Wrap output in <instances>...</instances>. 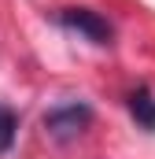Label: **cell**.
<instances>
[{"label": "cell", "instance_id": "4", "mask_svg": "<svg viewBox=\"0 0 155 159\" xmlns=\"http://www.w3.org/2000/svg\"><path fill=\"white\" fill-rule=\"evenodd\" d=\"M15 133H19V111H15V107H7V104H0V156H7V152H11Z\"/></svg>", "mask_w": 155, "mask_h": 159}, {"label": "cell", "instance_id": "1", "mask_svg": "<svg viewBox=\"0 0 155 159\" xmlns=\"http://www.w3.org/2000/svg\"><path fill=\"white\" fill-rule=\"evenodd\" d=\"M92 119L96 115L85 100H67V104H55V107L44 111V129L55 141H74L78 133H85L92 126Z\"/></svg>", "mask_w": 155, "mask_h": 159}, {"label": "cell", "instance_id": "2", "mask_svg": "<svg viewBox=\"0 0 155 159\" xmlns=\"http://www.w3.org/2000/svg\"><path fill=\"white\" fill-rule=\"evenodd\" d=\"M55 22L63 26V30H70V34H81L85 41H92V44H111L115 37V26L100 15V11H92V7H63L59 15H55Z\"/></svg>", "mask_w": 155, "mask_h": 159}, {"label": "cell", "instance_id": "3", "mask_svg": "<svg viewBox=\"0 0 155 159\" xmlns=\"http://www.w3.org/2000/svg\"><path fill=\"white\" fill-rule=\"evenodd\" d=\"M126 107H129V119L144 133H155V93H152V85H137L126 96Z\"/></svg>", "mask_w": 155, "mask_h": 159}]
</instances>
